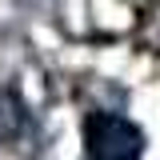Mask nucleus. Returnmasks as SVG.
Returning a JSON list of instances; mask_svg holds the SVG:
<instances>
[{"instance_id": "f03ea898", "label": "nucleus", "mask_w": 160, "mask_h": 160, "mask_svg": "<svg viewBox=\"0 0 160 160\" xmlns=\"http://www.w3.org/2000/svg\"><path fill=\"white\" fill-rule=\"evenodd\" d=\"M24 132V104H20L16 92H0V144H8V140H16Z\"/></svg>"}, {"instance_id": "f257e3e1", "label": "nucleus", "mask_w": 160, "mask_h": 160, "mask_svg": "<svg viewBox=\"0 0 160 160\" xmlns=\"http://www.w3.org/2000/svg\"><path fill=\"white\" fill-rule=\"evenodd\" d=\"M84 152L88 160H140L144 132L120 112H92L84 120Z\"/></svg>"}]
</instances>
